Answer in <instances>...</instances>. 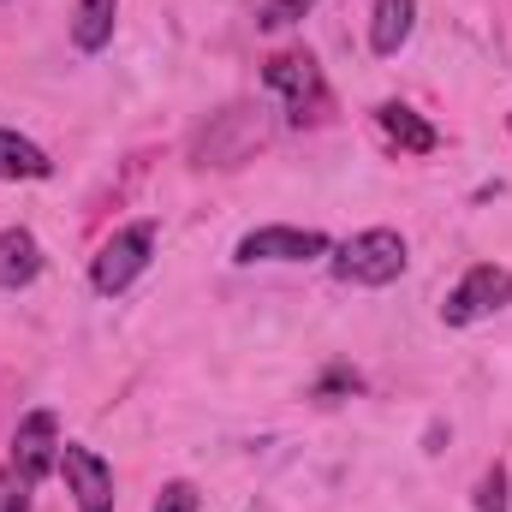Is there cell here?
Masks as SVG:
<instances>
[{"mask_svg":"<svg viewBox=\"0 0 512 512\" xmlns=\"http://www.w3.org/2000/svg\"><path fill=\"white\" fill-rule=\"evenodd\" d=\"M405 239L393 233V227H370V233H352L340 251H334V274L346 280V286H393L399 274H405Z\"/></svg>","mask_w":512,"mask_h":512,"instance_id":"obj_1","label":"cell"},{"mask_svg":"<svg viewBox=\"0 0 512 512\" xmlns=\"http://www.w3.org/2000/svg\"><path fill=\"white\" fill-rule=\"evenodd\" d=\"M376 126H382L399 149H411V155H429V149L441 143V137H435V126H429V120H417L405 102H382V108H376Z\"/></svg>","mask_w":512,"mask_h":512,"instance_id":"obj_11","label":"cell"},{"mask_svg":"<svg viewBox=\"0 0 512 512\" xmlns=\"http://www.w3.org/2000/svg\"><path fill=\"white\" fill-rule=\"evenodd\" d=\"M54 173V161L30 143V137H18V131L0 126V179H48Z\"/></svg>","mask_w":512,"mask_h":512,"instance_id":"obj_12","label":"cell"},{"mask_svg":"<svg viewBox=\"0 0 512 512\" xmlns=\"http://www.w3.org/2000/svg\"><path fill=\"white\" fill-rule=\"evenodd\" d=\"M310 256H328V233L316 227H256L239 239L233 262H310Z\"/></svg>","mask_w":512,"mask_h":512,"instance_id":"obj_4","label":"cell"},{"mask_svg":"<svg viewBox=\"0 0 512 512\" xmlns=\"http://www.w3.org/2000/svg\"><path fill=\"white\" fill-rule=\"evenodd\" d=\"M149 256H155V227L149 221H137V227H126V233H114L102 251H96V262H90V280H96V292H126L131 280L149 268Z\"/></svg>","mask_w":512,"mask_h":512,"instance_id":"obj_3","label":"cell"},{"mask_svg":"<svg viewBox=\"0 0 512 512\" xmlns=\"http://www.w3.org/2000/svg\"><path fill=\"white\" fill-rule=\"evenodd\" d=\"M114 18H120V0H78L72 12V42L84 54H102L114 42Z\"/></svg>","mask_w":512,"mask_h":512,"instance_id":"obj_10","label":"cell"},{"mask_svg":"<svg viewBox=\"0 0 512 512\" xmlns=\"http://www.w3.org/2000/svg\"><path fill=\"white\" fill-rule=\"evenodd\" d=\"M12 465H18L30 483L60 465V423H54V411H30V417L18 423V435H12Z\"/></svg>","mask_w":512,"mask_h":512,"instance_id":"obj_6","label":"cell"},{"mask_svg":"<svg viewBox=\"0 0 512 512\" xmlns=\"http://www.w3.org/2000/svg\"><path fill=\"white\" fill-rule=\"evenodd\" d=\"M60 477H66V489H72L78 512H114V471H108L102 453L66 441V447H60Z\"/></svg>","mask_w":512,"mask_h":512,"instance_id":"obj_5","label":"cell"},{"mask_svg":"<svg viewBox=\"0 0 512 512\" xmlns=\"http://www.w3.org/2000/svg\"><path fill=\"white\" fill-rule=\"evenodd\" d=\"M477 512H507V471L501 465L477 483Z\"/></svg>","mask_w":512,"mask_h":512,"instance_id":"obj_15","label":"cell"},{"mask_svg":"<svg viewBox=\"0 0 512 512\" xmlns=\"http://www.w3.org/2000/svg\"><path fill=\"white\" fill-rule=\"evenodd\" d=\"M262 84H268V90H280V96L292 102V114H298V120H304V102H310V96H322V72H316V60H310V54H298V48H292V54H274V60L262 66Z\"/></svg>","mask_w":512,"mask_h":512,"instance_id":"obj_7","label":"cell"},{"mask_svg":"<svg viewBox=\"0 0 512 512\" xmlns=\"http://www.w3.org/2000/svg\"><path fill=\"white\" fill-rule=\"evenodd\" d=\"M0 512H30V477L18 465L0 471Z\"/></svg>","mask_w":512,"mask_h":512,"instance_id":"obj_14","label":"cell"},{"mask_svg":"<svg viewBox=\"0 0 512 512\" xmlns=\"http://www.w3.org/2000/svg\"><path fill=\"white\" fill-rule=\"evenodd\" d=\"M42 274V245L24 233V227H6L0 233V292H18Z\"/></svg>","mask_w":512,"mask_h":512,"instance_id":"obj_8","label":"cell"},{"mask_svg":"<svg viewBox=\"0 0 512 512\" xmlns=\"http://www.w3.org/2000/svg\"><path fill=\"white\" fill-rule=\"evenodd\" d=\"M417 30V0H376V18H370V48L376 54H399Z\"/></svg>","mask_w":512,"mask_h":512,"instance_id":"obj_9","label":"cell"},{"mask_svg":"<svg viewBox=\"0 0 512 512\" xmlns=\"http://www.w3.org/2000/svg\"><path fill=\"white\" fill-rule=\"evenodd\" d=\"M507 304H512V274L501 262H477V268H465V280L447 292L441 322H447V328H471V322H483V316H495V310H507Z\"/></svg>","mask_w":512,"mask_h":512,"instance_id":"obj_2","label":"cell"},{"mask_svg":"<svg viewBox=\"0 0 512 512\" xmlns=\"http://www.w3.org/2000/svg\"><path fill=\"white\" fill-rule=\"evenodd\" d=\"M507 131H512V114H507Z\"/></svg>","mask_w":512,"mask_h":512,"instance_id":"obj_17","label":"cell"},{"mask_svg":"<svg viewBox=\"0 0 512 512\" xmlns=\"http://www.w3.org/2000/svg\"><path fill=\"white\" fill-rule=\"evenodd\" d=\"M316 6H322V0H268L256 24H262V30H286V24H298V18H310Z\"/></svg>","mask_w":512,"mask_h":512,"instance_id":"obj_13","label":"cell"},{"mask_svg":"<svg viewBox=\"0 0 512 512\" xmlns=\"http://www.w3.org/2000/svg\"><path fill=\"white\" fill-rule=\"evenodd\" d=\"M155 512H197V489H191V483H167L161 501H155Z\"/></svg>","mask_w":512,"mask_h":512,"instance_id":"obj_16","label":"cell"}]
</instances>
